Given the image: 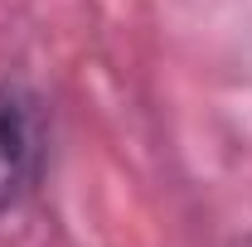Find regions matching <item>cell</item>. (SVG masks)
Wrapping results in <instances>:
<instances>
[{
    "label": "cell",
    "instance_id": "cell-1",
    "mask_svg": "<svg viewBox=\"0 0 252 247\" xmlns=\"http://www.w3.org/2000/svg\"><path fill=\"white\" fill-rule=\"evenodd\" d=\"M44 170V122L20 88L0 93V214H10Z\"/></svg>",
    "mask_w": 252,
    "mask_h": 247
},
{
    "label": "cell",
    "instance_id": "cell-2",
    "mask_svg": "<svg viewBox=\"0 0 252 247\" xmlns=\"http://www.w3.org/2000/svg\"><path fill=\"white\" fill-rule=\"evenodd\" d=\"M238 247H252V233H248V238H243V243H238Z\"/></svg>",
    "mask_w": 252,
    "mask_h": 247
}]
</instances>
